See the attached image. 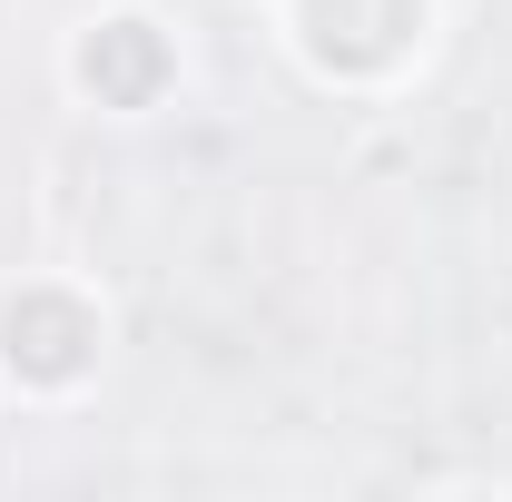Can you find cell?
<instances>
[{"mask_svg":"<svg viewBox=\"0 0 512 502\" xmlns=\"http://www.w3.org/2000/svg\"><path fill=\"white\" fill-rule=\"evenodd\" d=\"M109 296L69 266H20L0 286V384L40 414H60L79 394H99L109 375Z\"/></svg>","mask_w":512,"mask_h":502,"instance_id":"7a4b0ae2","label":"cell"},{"mask_svg":"<svg viewBox=\"0 0 512 502\" xmlns=\"http://www.w3.org/2000/svg\"><path fill=\"white\" fill-rule=\"evenodd\" d=\"M266 30L306 89L345 109H384L424 89V69L444 60L453 0H266Z\"/></svg>","mask_w":512,"mask_h":502,"instance_id":"6da1fadb","label":"cell"},{"mask_svg":"<svg viewBox=\"0 0 512 502\" xmlns=\"http://www.w3.org/2000/svg\"><path fill=\"white\" fill-rule=\"evenodd\" d=\"M188 20H168L158 0H99L60 30V89L89 119H158L188 99Z\"/></svg>","mask_w":512,"mask_h":502,"instance_id":"3957f363","label":"cell"}]
</instances>
